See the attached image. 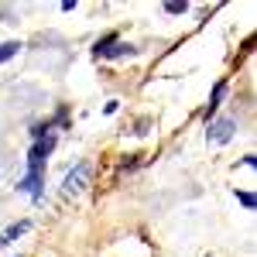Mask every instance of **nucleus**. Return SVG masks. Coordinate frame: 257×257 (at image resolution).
I'll use <instances>...</instances> for the list:
<instances>
[{"label": "nucleus", "mask_w": 257, "mask_h": 257, "mask_svg": "<svg viewBox=\"0 0 257 257\" xmlns=\"http://www.w3.org/2000/svg\"><path fill=\"white\" fill-rule=\"evenodd\" d=\"M89 178H93V165H89V161H79V165L65 175L62 192H65V196H76V192H82V189L89 185Z\"/></svg>", "instance_id": "obj_1"}, {"label": "nucleus", "mask_w": 257, "mask_h": 257, "mask_svg": "<svg viewBox=\"0 0 257 257\" xmlns=\"http://www.w3.org/2000/svg\"><path fill=\"white\" fill-rule=\"evenodd\" d=\"M233 127H237V120H233V117H223V120H216V123L209 127V141H216V144L230 141V138H233Z\"/></svg>", "instance_id": "obj_2"}, {"label": "nucleus", "mask_w": 257, "mask_h": 257, "mask_svg": "<svg viewBox=\"0 0 257 257\" xmlns=\"http://www.w3.org/2000/svg\"><path fill=\"white\" fill-rule=\"evenodd\" d=\"M131 52H134L131 45H123V41H120V38H113V41H110V45H106V52H103L99 59H120V55H131Z\"/></svg>", "instance_id": "obj_3"}, {"label": "nucleus", "mask_w": 257, "mask_h": 257, "mask_svg": "<svg viewBox=\"0 0 257 257\" xmlns=\"http://www.w3.org/2000/svg\"><path fill=\"white\" fill-rule=\"evenodd\" d=\"M41 178H45V175H35V172H28V175H24V178L18 182V189H21V192H31V196H38Z\"/></svg>", "instance_id": "obj_4"}, {"label": "nucleus", "mask_w": 257, "mask_h": 257, "mask_svg": "<svg viewBox=\"0 0 257 257\" xmlns=\"http://www.w3.org/2000/svg\"><path fill=\"white\" fill-rule=\"evenodd\" d=\"M223 89H226V82H216V89H213V99H209V110H206V120L216 113V106H219V99H223Z\"/></svg>", "instance_id": "obj_5"}, {"label": "nucleus", "mask_w": 257, "mask_h": 257, "mask_svg": "<svg viewBox=\"0 0 257 257\" xmlns=\"http://www.w3.org/2000/svg\"><path fill=\"white\" fill-rule=\"evenodd\" d=\"M18 52H21V41H4V45H0V62L14 59Z\"/></svg>", "instance_id": "obj_6"}, {"label": "nucleus", "mask_w": 257, "mask_h": 257, "mask_svg": "<svg viewBox=\"0 0 257 257\" xmlns=\"http://www.w3.org/2000/svg\"><path fill=\"white\" fill-rule=\"evenodd\" d=\"M24 230H28V223H18V226H11V230H7V237L0 240V243H7V240H14V237H21V233H24Z\"/></svg>", "instance_id": "obj_7"}, {"label": "nucleus", "mask_w": 257, "mask_h": 257, "mask_svg": "<svg viewBox=\"0 0 257 257\" xmlns=\"http://www.w3.org/2000/svg\"><path fill=\"white\" fill-rule=\"evenodd\" d=\"M113 38H117V35H106V38H103V41H96V48H93V52H96V59H99V55H103V52H106V45H110V41H113Z\"/></svg>", "instance_id": "obj_8"}, {"label": "nucleus", "mask_w": 257, "mask_h": 257, "mask_svg": "<svg viewBox=\"0 0 257 257\" xmlns=\"http://www.w3.org/2000/svg\"><path fill=\"white\" fill-rule=\"evenodd\" d=\"M237 199L247 206V209H254V196H250V192H237Z\"/></svg>", "instance_id": "obj_9"}, {"label": "nucleus", "mask_w": 257, "mask_h": 257, "mask_svg": "<svg viewBox=\"0 0 257 257\" xmlns=\"http://www.w3.org/2000/svg\"><path fill=\"white\" fill-rule=\"evenodd\" d=\"M165 11H168V14H182V11H185V4H168Z\"/></svg>", "instance_id": "obj_10"}]
</instances>
